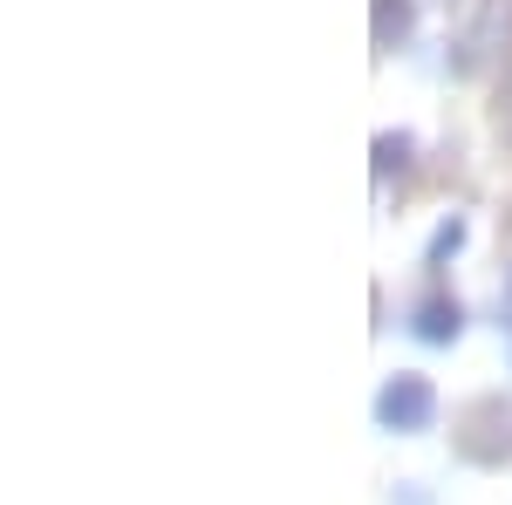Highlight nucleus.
<instances>
[{"mask_svg":"<svg viewBox=\"0 0 512 505\" xmlns=\"http://www.w3.org/2000/svg\"><path fill=\"white\" fill-rule=\"evenodd\" d=\"M458 458H472V465H499L512 451V410L506 396H478V403H465L458 410Z\"/></svg>","mask_w":512,"mask_h":505,"instance_id":"1","label":"nucleus"},{"mask_svg":"<svg viewBox=\"0 0 512 505\" xmlns=\"http://www.w3.org/2000/svg\"><path fill=\"white\" fill-rule=\"evenodd\" d=\"M431 417H437V389L424 376L403 369V376H390V383L376 389V424L383 430H403L410 437V430H431Z\"/></svg>","mask_w":512,"mask_h":505,"instance_id":"2","label":"nucleus"},{"mask_svg":"<svg viewBox=\"0 0 512 505\" xmlns=\"http://www.w3.org/2000/svg\"><path fill=\"white\" fill-rule=\"evenodd\" d=\"M499 35H512V0H485V7H478V21L465 28V41H458V62H451V69H465V76H472L478 62L492 55V41H499Z\"/></svg>","mask_w":512,"mask_h":505,"instance_id":"3","label":"nucleus"},{"mask_svg":"<svg viewBox=\"0 0 512 505\" xmlns=\"http://www.w3.org/2000/svg\"><path fill=\"white\" fill-rule=\"evenodd\" d=\"M410 335H417V342H431V349H444V342H458V335H465V308H458L451 294H424V301L410 308Z\"/></svg>","mask_w":512,"mask_h":505,"instance_id":"4","label":"nucleus"},{"mask_svg":"<svg viewBox=\"0 0 512 505\" xmlns=\"http://www.w3.org/2000/svg\"><path fill=\"white\" fill-rule=\"evenodd\" d=\"M417 28V0H376V48H396Z\"/></svg>","mask_w":512,"mask_h":505,"instance_id":"5","label":"nucleus"},{"mask_svg":"<svg viewBox=\"0 0 512 505\" xmlns=\"http://www.w3.org/2000/svg\"><path fill=\"white\" fill-rule=\"evenodd\" d=\"M458 246H465V219H444V226L431 233V253H424V260H431V267H444Z\"/></svg>","mask_w":512,"mask_h":505,"instance_id":"6","label":"nucleus"},{"mask_svg":"<svg viewBox=\"0 0 512 505\" xmlns=\"http://www.w3.org/2000/svg\"><path fill=\"white\" fill-rule=\"evenodd\" d=\"M376 157H383V164H376V171H403V157H410V137H403V130H396V137H376Z\"/></svg>","mask_w":512,"mask_h":505,"instance_id":"7","label":"nucleus"},{"mask_svg":"<svg viewBox=\"0 0 512 505\" xmlns=\"http://www.w3.org/2000/svg\"><path fill=\"white\" fill-rule=\"evenodd\" d=\"M390 505H431V492H424L417 478H403V485H396V492H390Z\"/></svg>","mask_w":512,"mask_h":505,"instance_id":"8","label":"nucleus"}]
</instances>
